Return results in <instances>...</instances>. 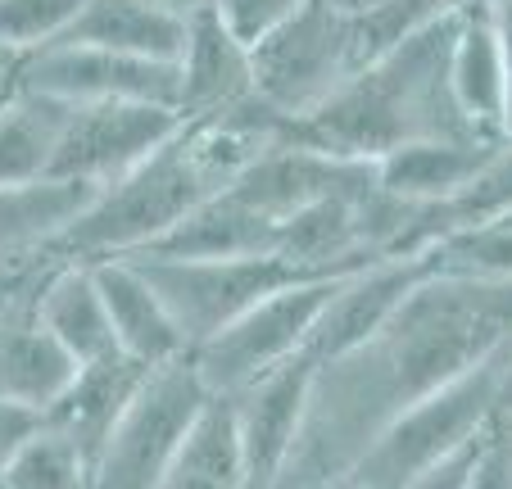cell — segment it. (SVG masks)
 Here are the masks:
<instances>
[{"instance_id":"52a82bcc","label":"cell","mask_w":512,"mask_h":489,"mask_svg":"<svg viewBox=\"0 0 512 489\" xmlns=\"http://www.w3.org/2000/svg\"><path fill=\"white\" fill-rule=\"evenodd\" d=\"M150 290L159 295V304L168 308L177 336H182L186 354L200 349L204 340H213L223 326H232L241 313H250L254 304H263L268 295L295 286L300 277L295 268H286L281 259H236V263H159V259H127Z\"/></svg>"},{"instance_id":"ac0fdd59","label":"cell","mask_w":512,"mask_h":489,"mask_svg":"<svg viewBox=\"0 0 512 489\" xmlns=\"http://www.w3.org/2000/svg\"><path fill=\"white\" fill-rule=\"evenodd\" d=\"M136 259L159 263H236V259H277V227L254 218L232 195H213L195 213H186L159 245Z\"/></svg>"},{"instance_id":"277c9868","label":"cell","mask_w":512,"mask_h":489,"mask_svg":"<svg viewBox=\"0 0 512 489\" xmlns=\"http://www.w3.org/2000/svg\"><path fill=\"white\" fill-rule=\"evenodd\" d=\"M209 403L213 399L204 394L186 354L145 372L132 403L91 458V489H159L173 453Z\"/></svg>"},{"instance_id":"9c48e42d","label":"cell","mask_w":512,"mask_h":489,"mask_svg":"<svg viewBox=\"0 0 512 489\" xmlns=\"http://www.w3.org/2000/svg\"><path fill=\"white\" fill-rule=\"evenodd\" d=\"M14 91L59 100L68 109L87 105H159L177 109V64L105 55L87 46H46L19 59Z\"/></svg>"},{"instance_id":"4dcf8cb0","label":"cell","mask_w":512,"mask_h":489,"mask_svg":"<svg viewBox=\"0 0 512 489\" xmlns=\"http://www.w3.org/2000/svg\"><path fill=\"white\" fill-rule=\"evenodd\" d=\"M503 413H508V408H503ZM490 426H494V422H490ZM490 426H485V431H490ZM485 431L476 435L467 449H458L454 458L435 462L431 471H422V476H417L408 489H467V480H472V462H476V453H481V444H485Z\"/></svg>"},{"instance_id":"7c38bea8","label":"cell","mask_w":512,"mask_h":489,"mask_svg":"<svg viewBox=\"0 0 512 489\" xmlns=\"http://www.w3.org/2000/svg\"><path fill=\"white\" fill-rule=\"evenodd\" d=\"M431 277L435 272H431L426 250L399 254V259H381V263H372V268L345 277L336 286V295H331V304L322 308L304 354H309L318 367L331 363V358L354 354V349L368 345L381 326L404 308V299L413 295L417 286H426Z\"/></svg>"},{"instance_id":"6da1fadb","label":"cell","mask_w":512,"mask_h":489,"mask_svg":"<svg viewBox=\"0 0 512 489\" xmlns=\"http://www.w3.org/2000/svg\"><path fill=\"white\" fill-rule=\"evenodd\" d=\"M508 349V286L431 277L354 354L313 376L309 413L272 489H331L404 408Z\"/></svg>"},{"instance_id":"ba28073f","label":"cell","mask_w":512,"mask_h":489,"mask_svg":"<svg viewBox=\"0 0 512 489\" xmlns=\"http://www.w3.org/2000/svg\"><path fill=\"white\" fill-rule=\"evenodd\" d=\"M186 118L177 109L159 105H87L68 109L64 136H59L55 163H50L46 182L68 186H105L123 182L132 168H141L155 150H164Z\"/></svg>"},{"instance_id":"836d02e7","label":"cell","mask_w":512,"mask_h":489,"mask_svg":"<svg viewBox=\"0 0 512 489\" xmlns=\"http://www.w3.org/2000/svg\"><path fill=\"white\" fill-rule=\"evenodd\" d=\"M10 91H14V82H0V105L10 100Z\"/></svg>"},{"instance_id":"d6a6232c","label":"cell","mask_w":512,"mask_h":489,"mask_svg":"<svg viewBox=\"0 0 512 489\" xmlns=\"http://www.w3.org/2000/svg\"><path fill=\"white\" fill-rule=\"evenodd\" d=\"M14 68H19V55H10L0 46V82H14Z\"/></svg>"},{"instance_id":"83f0119b","label":"cell","mask_w":512,"mask_h":489,"mask_svg":"<svg viewBox=\"0 0 512 489\" xmlns=\"http://www.w3.org/2000/svg\"><path fill=\"white\" fill-rule=\"evenodd\" d=\"M78 5L82 0H0V46L19 59L37 55L68 28Z\"/></svg>"},{"instance_id":"2e32d148","label":"cell","mask_w":512,"mask_h":489,"mask_svg":"<svg viewBox=\"0 0 512 489\" xmlns=\"http://www.w3.org/2000/svg\"><path fill=\"white\" fill-rule=\"evenodd\" d=\"M91 286L100 295V308L109 317L114 345L127 363L155 372V367L173 363L186 354L182 336H177L168 308L159 304V295L150 290V281L132 268L127 259H105V263H87Z\"/></svg>"},{"instance_id":"8992f818","label":"cell","mask_w":512,"mask_h":489,"mask_svg":"<svg viewBox=\"0 0 512 489\" xmlns=\"http://www.w3.org/2000/svg\"><path fill=\"white\" fill-rule=\"evenodd\" d=\"M340 281H295V286L268 295L263 304H254L250 313H241L200 349H191L186 358H191L204 394L227 403L268 372H277L281 363H290L295 354H304L313 326H318L322 308L331 304Z\"/></svg>"},{"instance_id":"e575fe53","label":"cell","mask_w":512,"mask_h":489,"mask_svg":"<svg viewBox=\"0 0 512 489\" xmlns=\"http://www.w3.org/2000/svg\"><path fill=\"white\" fill-rule=\"evenodd\" d=\"M331 489H349V485H331Z\"/></svg>"},{"instance_id":"f1b7e54d","label":"cell","mask_w":512,"mask_h":489,"mask_svg":"<svg viewBox=\"0 0 512 489\" xmlns=\"http://www.w3.org/2000/svg\"><path fill=\"white\" fill-rule=\"evenodd\" d=\"M290 14V0H227L218 5V23L227 28V37L250 55L272 28Z\"/></svg>"},{"instance_id":"f546056e","label":"cell","mask_w":512,"mask_h":489,"mask_svg":"<svg viewBox=\"0 0 512 489\" xmlns=\"http://www.w3.org/2000/svg\"><path fill=\"white\" fill-rule=\"evenodd\" d=\"M467 489H512V467H508V413L494 417L485 431V444L472 462V480Z\"/></svg>"},{"instance_id":"1f68e13d","label":"cell","mask_w":512,"mask_h":489,"mask_svg":"<svg viewBox=\"0 0 512 489\" xmlns=\"http://www.w3.org/2000/svg\"><path fill=\"white\" fill-rule=\"evenodd\" d=\"M46 426V417L32 413V408H19V403H0V476L19 458V449L32 440V435Z\"/></svg>"},{"instance_id":"603a6c76","label":"cell","mask_w":512,"mask_h":489,"mask_svg":"<svg viewBox=\"0 0 512 489\" xmlns=\"http://www.w3.org/2000/svg\"><path fill=\"white\" fill-rule=\"evenodd\" d=\"M159 489H250L241 440H236V422H232V403L213 399L204 408V417L186 431L182 449L173 453Z\"/></svg>"},{"instance_id":"5bb4252c","label":"cell","mask_w":512,"mask_h":489,"mask_svg":"<svg viewBox=\"0 0 512 489\" xmlns=\"http://www.w3.org/2000/svg\"><path fill=\"white\" fill-rule=\"evenodd\" d=\"M250 105V55L218 23V5H186V41L177 59V114L218 118Z\"/></svg>"},{"instance_id":"8fae6325","label":"cell","mask_w":512,"mask_h":489,"mask_svg":"<svg viewBox=\"0 0 512 489\" xmlns=\"http://www.w3.org/2000/svg\"><path fill=\"white\" fill-rule=\"evenodd\" d=\"M313 376H318V363H313L309 354H295L290 363H281L277 372L254 381L250 390L227 399L232 403V422H236V440H241L250 489L277 485L290 449L300 440L304 413H309Z\"/></svg>"},{"instance_id":"9a60e30c","label":"cell","mask_w":512,"mask_h":489,"mask_svg":"<svg viewBox=\"0 0 512 489\" xmlns=\"http://www.w3.org/2000/svg\"><path fill=\"white\" fill-rule=\"evenodd\" d=\"M186 41V5L159 0H82L50 46H87L105 55L177 64Z\"/></svg>"},{"instance_id":"30bf717a","label":"cell","mask_w":512,"mask_h":489,"mask_svg":"<svg viewBox=\"0 0 512 489\" xmlns=\"http://www.w3.org/2000/svg\"><path fill=\"white\" fill-rule=\"evenodd\" d=\"M377 182V163H349V159H331V154H313L300 145L272 141L245 163L236 182L227 186L241 209H250L254 218L281 227L286 218L313 209L322 200L336 195H358Z\"/></svg>"},{"instance_id":"cb8c5ba5","label":"cell","mask_w":512,"mask_h":489,"mask_svg":"<svg viewBox=\"0 0 512 489\" xmlns=\"http://www.w3.org/2000/svg\"><path fill=\"white\" fill-rule=\"evenodd\" d=\"M100 191L68 182H37V186H0V254L50 245L68 222L87 213Z\"/></svg>"},{"instance_id":"4fadbf2b","label":"cell","mask_w":512,"mask_h":489,"mask_svg":"<svg viewBox=\"0 0 512 489\" xmlns=\"http://www.w3.org/2000/svg\"><path fill=\"white\" fill-rule=\"evenodd\" d=\"M503 10L458 5V32L449 50V100L467 132L481 141L508 145V46Z\"/></svg>"},{"instance_id":"e0dca14e","label":"cell","mask_w":512,"mask_h":489,"mask_svg":"<svg viewBox=\"0 0 512 489\" xmlns=\"http://www.w3.org/2000/svg\"><path fill=\"white\" fill-rule=\"evenodd\" d=\"M508 159L494 141H413L377 163V191L404 204H445L476 182L485 168Z\"/></svg>"},{"instance_id":"d6986e66","label":"cell","mask_w":512,"mask_h":489,"mask_svg":"<svg viewBox=\"0 0 512 489\" xmlns=\"http://www.w3.org/2000/svg\"><path fill=\"white\" fill-rule=\"evenodd\" d=\"M28 304H32L37 326L78 363V372L127 363L114 345V331H109V317H105V308H100V295H96V286H91L87 268L64 263Z\"/></svg>"},{"instance_id":"484cf974","label":"cell","mask_w":512,"mask_h":489,"mask_svg":"<svg viewBox=\"0 0 512 489\" xmlns=\"http://www.w3.org/2000/svg\"><path fill=\"white\" fill-rule=\"evenodd\" d=\"M431 272L454 281H481V286H508V218L476 222L454 236L435 240L431 250Z\"/></svg>"},{"instance_id":"d4e9b609","label":"cell","mask_w":512,"mask_h":489,"mask_svg":"<svg viewBox=\"0 0 512 489\" xmlns=\"http://www.w3.org/2000/svg\"><path fill=\"white\" fill-rule=\"evenodd\" d=\"M345 10V50L349 73L381 64L390 50H399L408 37L426 28L445 5H413V0H386V5H340Z\"/></svg>"},{"instance_id":"3957f363","label":"cell","mask_w":512,"mask_h":489,"mask_svg":"<svg viewBox=\"0 0 512 489\" xmlns=\"http://www.w3.org/2000/svg\"><path fill=\"white\" fill-rule=\"evenodd\" d=\"M503 408H508V349H499V354H490L485 363H476L472 372L449 381L445 390H435V394H426L422 403L404 408V413L368 444V453L349 467V476L340 480V485L408 489L422 471H431L435 462H445V458H454L458 449H467Z\"/></svg>"},{"instance_id":"ffe728a7","label":"cell","mask_w":512,"mask_h":489,"mask_svg":"<svg viewBox=\"0 0 512 489\" xmlns=\"http://www.w3.org/2000/svg\"><path fill=\"white\" fill-rule=\"evenodd\" d=\"M78 363L37 326L28 308L0 313V403H19L46 417L68 394Z\"/></svg>"},{"instance_id":"4316f807","label":"cell","mask_w":512,"mask_h":489,"mask_svg":"<svg viewBox=\"0 0 512 489\" xmlns=\"http://www.w3.org/2000/svg\"><path fill=\"white\" fill-rule=\"evenodd\" d=\"M0 489H91V458L46 422L5 467Z\"/></svg>"},{"instance_id":"7a4b0ae2","label":"cell","mask_w":512,"mask_h":489,"mask_svg":"<svg viewBox=\"0 0 512 489\" xmlns=\"http://www.w3.org/2000/svg\"><path fill=\"white\" fill-rule=\"evenodd\" d=\"M458 32V5H445L417 37L363 68L313 114L295 123L272 118V141L349 163H381L413 141H481L467 132L449 100V50Z\"/></svg>"},{"instance_id":"44dd1931","label":"cell","mask_w":512,"mask_h":489,"mask_svg":"<svg viewBox=\"0 0 512 489\" xmlns=\"http://www.w3.org/2000/svg\"><path fill=\"white\" fill-rule=\"evenodd\" d=\"M68 105L28 91H10L0 105V186H37L50 177Z\"/></svg>"},{"instance_id":"7402d4cb","label":"cell","mask_w":512,"mask_h":489,"mask_svg":"<svg viewBox=\"0 0 512 489\" xmlns=\"http://www.w3.org/2000/svg\"><path fill=\"white\" fill-rule=\"evenodd\" d=\"M145 381V367L136 363H109V367H87L73 376L68 394L46 413V422L55 431H64L73 444H82L87 458H96V449L105 444L109 426L123 417V408L132 403L136 385Z\"/></svg>"},{"instance_id":"5b68a950","label":"cell","mask_w":512,"mask_h":489,"mask_svg":"<svg viewBox=\"0 0 512 489\" xmlns=\"http://www.w3.org/2000/svg\"><path fill=\"white\" fill-rule=\"evenodd\" d=\"M345 10L290 5V14L250 50V100L277 123L313 114L349 82Z\"/></svg>"}]
</instances>
